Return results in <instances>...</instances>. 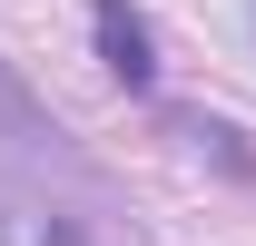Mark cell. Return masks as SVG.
<instances>
[{
  "label": "cell",
  "instance_id": "2",
  "mask_svg": "<svg viewBox=\"0 0 256 246\" xmlns=\"http://www.w3.org/2000/svg\"><path fill=\"white\" fill-rule=\"evenodd\" d=\"M89 30H98V69L118 89H158V30L138 0H89Z\"/></svg>",
  "mask_w": 256,
  "mask_h": 246
},
{
  "label": "cell",
  "instance_id": "3",
  "mask_svg": "<svg viewBox=\"0 0 256 246\" xmlns=\"http://www.w3.org/2000/svg\"><path fill=\"white\" fill-rule=\"evenodd\" d=\"M246 10H256V0H246Z\"/></svg>",
  "mask_w": 256,
  "mask_h": 246
},
{
  "label": "cell",
  "instance_id": "1",
  "mask_svg": "<svg viewBox=\"0 0 256 246\" xmlns=\"http://www.w3.org/2000/svg\"><path fill=\"white\" fill-rule=\"evenodd\" d=\"M0 158L30 168V178H69V187H79V148H69V128L20 89V69H10V60H0Z\"/></svg>",
  "mask_w": 256,
  "mask_h": 246
}]
</instances>
